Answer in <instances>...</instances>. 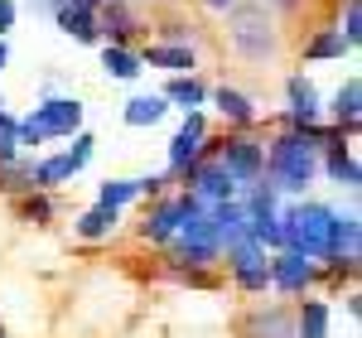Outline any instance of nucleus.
Listing matches in <instances>:
<instances>
[{
  "label": "nucleus",
  "mask_w": 362,
  "mask_h": 338,
  "mask_svg": "<svg viewBox=\"0 0 362 338\" xmlns=\"http://www.w3.org/2000/svg\"><path fill=\"white\" fill-rule=\"evenodd\" d=\"M343 141V131L338 126H314V131H290V136H280L271 145V155H266V174H271V189L276 194H305L309 184H314V174H319V150L324 145Z\"/></svg>",
  "instance_id": "obj_1"
},
{
  "label": "nucleus",
  "mask_w": 362,
  "mask_h": 338,
  "mask_svg": "<svg viewBox=\"0 0 362 338\" xmlns=\"http://www.w3.org/2000/svg\"><path fill=\"white\" fill-rule=\"evenodd\" d=\"M329 237H334V208L329 203H295L280 213V247L300 252L309 261L329 256Z\"/></svg>",
  "instance_id": "obj_2"
},
{
  "label": "nucleus",
  "mask_w": 362,
  "mask_h": 338,
  "mask_svg": "<svg viewBox=\"0 0 362 338\" xmlns=\"http://www.w3.org/2000/svg\"><path fill=\"white\" fill-rule=\"evenodd\" d=\"M227 29H232V49L247 58V63H266L276 58L280 49V34H276V20L266 15L261 0H242L227 10Z\"/></svg>",
  "instance_id": "obj_3"
},
{
  "label": "nucleus",
  "mask_w": 362,
  "mask_h": 338,
  "mask_svg": "<svg viewBox=\"0 0 362 338\" xmlns=\"http://www.w3.org/2000/svg\"><path fill=\"white\" fill-rule=\"evenodd\" d=\"M213 160L227 169V179L242 189V184H261V174H266V145L251 141V136H227L223 145H213Z\"/></svg>",
  "instance_id": "obj_4"
},
{
  "label": "nucleus",
  "mask_w": 362,
  "mask_h": 338,
  "mask_svg": "<svg viewBox=\"0 0 362 338\" xmlns=\"http://www.w3.org/2000/svg\"><path fill=\"white\" fill-rule=\"evenodd\" d=\"M169 242H174L179 261H189V271H203V266H213V261L223 256V247H218V232H213V218H208V208H203V213H194V218L179 227Z\"/></svg>",
  "instance_id": "obj_5"
},
{
  "label": "nucleus",
  "mask_w": 362,
  "mask_h": 338,
  "mask_svg": "<svg viewBox=\"0 0 362 338\" xmlns=\"http://www.w3.org/2000/svg\"><path fill=\"white\" fill-rule=\"evenodd\" d=\"M92 136L78 131L73 136V150H63V155H49V160H34V189H58V184H68L78 169L92 160Z\"/></svg>",
  "instance_id": "obj_6"
},
{
  "label": "nucleus",
  "mask_w": 362,
  "mask_h": 338,
  "mask_svg": "<svg viewBox=\"0 0 362 338\" xmlns=\"http://www.w3.org/2000/svg\"><path fill=\"white\" fill-rule=\"evenodd\" d=\"M34 126L44 131V141H63L83 131V102L78 97H44L34 107Z\"/></svg>",
  "instance_id": "obj_7"
},
{
  "label": "nucleus",
  "mask_w": 362,
  "mask_h": 338,
  "mask_svg": "<svg viewBox=\"0 0 362 338\" xmlns=\"http://www.w3.org/2000/svg\"><path fill=\"white\" fill-rule=\"evenodd\" d=\"M227 271H232L237 290H247V295H261L271 285V276H266V247H256L251 237H242L237 247H227Z\"/></svg>",
  "instance_id": "obj_8"
},
{
  "label": "nucleus",
  "mask_w": 362,
  "mask_h": 338,
  "mask_svg": "<svg viewBox=\"0 0 362 338\" xmlns=\"http://www.w3.org/2000/svg\"><path fill=\"white\" fill-rule=\"evenodd\" d=\"M184 174H189V194H194L203 208H218V203H232V198H237V184L227 179V169L218 165V160H194Z\"/></svg>",
  "instance_id": "obj_9"
},
{
  "label": "nucleus",
  "mask_w": 362,
  "mask_h": 338,
  "mask_svg": "<svg viewBox=\"0 0 362 338\" xmlns=\"http://www.w3.org/2000/svg\"><path fill=\"white\" fill-rule=\"evenodd\" d=\"M194 213H203V203H198L194 194H184V198H165V203H160V208H155V213L145 218L140 237H145V242H169V237H174L179 227L194 218Z\"/></svg>",
  "instance_id": "obj_10"
},
{
  "label": "nucleus",
  "mask_w": 362,
  "mask_h": 338,
  "mask_svg": "<svg viewBox=\"0 0 362 338\" xmlns=\"http://www.w3.org/2000/svg\"><path fill=\"white\" fill-rule=\"evenodd\" d=\"M266 276H271V285L285 290V295H305L309 285L319 281V266H314L309 256H300V252H280V256L266 261Z\"/></svg>",
  "instance_id": "obj_11"
},
{
  "label": "nucleus",
  "mask_w": 362,
  "mask_h": 338,
  "mask_svg": "<svg viewBox=\"0 0 362 338\" xmlns=\"http://www.w3.org/2000/svg\"><path fill=\"white\" fill-rule=\"evenodd\" d=\"M203 136H208L203 112H189V116H184V126H179V136L169 141V174H184L194 160H203Z\"/></svg>",
  "instance_id": "obj_12"
},
{
  "label": "nucleus",
  "mask_w": 362,
  "mask_h": 338,
  "mask_svg": "<svg viewBox=\"0 0 362 338\" xmlns=\"http://www.w3.org/2000/svg\"><path fill=\"white\" fill-rule=\"evenodd\" d=\"M285 92H290V131H314L319 126V116H324V107H319V92H314V83H309L305 73H295L290 83H285Z\"/></svg>",
  "instance_id": "obj_13"
},
{
  "label": "nucleus",
  "mask_w": 362,
  "mask_h": 338,
  "mask_svg": "<svg viewBox=\"0 0 362 338\" xmlns=\"http://www.w3.org/2000/svg\"><path fill=\"white\" fill-rule=\"evenodd\" d=\"M242 338H295V319L280 305H266V310H251L247 324H242Z\"/></svg>",
  "instance_id": "obj_14"
},
{
  "label": "nucleus",
  "mask_w": 362,
  "mask_h": 338,
  "mask_svg": "<svg viewBox=\"0 0 362 338\" xmlns=\"http://www.w3.org/2000/svg\"><path fill=\"white\" fill-rule=\"evenodd\" d=\"M208 218H213V232H218V247H237L247 237V208H242V198L208 208Z\"/></svg>",
  "instance_id": "obj_15"
},
{
  "label": "nucleus",
  "mask_w": 362,
  "mask_h": 338,
  "mask_svg": "<svg viewBox=\"0 0 362 338\" xmlns=\"http://www.w3.org/2000/svg\"><path fill=\"white\" fill-rule=\"evenodd\" d=\"M145 68H165V73H194V44H150L145 54H140Z\"/></svg>",
  "instance_id": "obj_16"
},
{
  "label": "nucleus",
  "mask_w": 362,
  "mask_h": 338,
  "mask_svg": "<svg viewBox=\"0 0 362 338\" xmlns=\"http://www.w3.org/2000/svg\"><path fill=\"white\" fill-rule=\"evenodd\" d=\"M97 10H102V25H97V34H107L112 44H126V39H131V29H136V10H131L126 0H102Z\"/></svg>",
  "instance_id": "obj_17"
},
{
  "label": "nucleus",
  "mask_w": 362,
  "mask_h": 338,
  "mask_svg": "<svg viewBox=\"0 0 362 338\" xmlns=\"http://www.w3.org/2000/svg\"><path fill=\"white\" fill-rule=\"evenodd\" d=\"M54 20L63 34H73L78 44H97V10H68V5H54Z\"/></svg>",
  "instance_id": "obj_18"
},
{
  "label": "nucleus",
  "mask_w": 362,
  "mask_h": 338,
  "mask_svg": "<svg viewBox=\"0 0 362 338\" xmlns=\"http://www.w3.org/2000/svg\"><path fill=\"white\" fill-rule=\"evenodd\" d=\"M116 223H121V213H116V208H102V203H92L83 218L73 223V232H78L83 242H102V237H112V232H116Z\"/></svg>",
  "instance_id": "obj_19"
},
{
  "label": "nucleus",
  "mask_w": 362,
  "mask_h": 338,
  "mask_svg": "<svg viewBox=\"0 0 362 338\" xmlns=\"http://www.w3.org/2000/svg\"><path fill=\"white\" fill-rule=\"evenodd\" d=\"M324 169H329V179L334 184H348V189H358V160H353V150L343 141H334V145H324Z\"/></svg>",
  "instance_id": "obj_20"
},
{
  "label": "nucleus",
  "mask_w": 362,
  "mask_h": 338,
  "mask_svg": "<svg viewBox=\"0 0 362 338\" xmlns=\"http://www.w3.org/2000/svg\"><path fill=\"white\" fill-rule=\"evenodd\" d=\"M165 102H174V107H184V112H194V107H203L208 102V87L198 83L194 73H179V78H169V87L160 92Z\"/></svg>",
  "instance_id": "obj_21"
},
{
  "label": "nucleus",
  "mask_w": 362,
  "mask_h": 338,
  "mask_svg": "<svg viewBox=\"0 0 362 338\" xmlns=\"http://www.w3.org/2000/svg\"><path fill=\"white\" fill-rule=\"evenodd\" d=\"M102 68H107L112 78H121V83H136L140 73H145L140 54H131L126 44H107V49H102Z\"/></svg>",
  "instance_id": "obj_22"
},
{
  "label": "nucleus",
  "mask_w": 362,
  "mask_h": 338,
  "mask_svg": "<svg viewBox=\"0 0 362 338\" xmlns=\"http://www.w3.org/2000/svg\"><path fill=\"white\" fill-rule=\"evenodd\" d=\"M165 112H169V102L160 97V92H145V97H131L126 102V126H155V121H165Z\"/></svg>",
  "instance_id": "obj_23"
},
{
  "label": "nucleus",
  "mask_w": 362,
  "mask_h": 338,
  "mask_svg": "<svg viewBox=\"0 0 362 338\" xmlns=\"http://www.w3.org/2000/svg\"><path fill=\"white\" fill-rule=\"evenodd\" d=\"M358 107H362V83H358V78H348V83L338 87V97H334L338 131H358Z\"/></svg>",
  "instance_id": "obj_24"
},
{
  "label": "nucleus",
  "mask_w": 362,
  "mask_h": 338,
  "mask_svg": "<svg viewBox=\"0 0 362 338\" xmlns=\"http://www.w3.org/2000/svg\"><path fill=\"white\" fill-rule=\"evenodd\" d=\"M295 338H329V305L324 300H305L295 314Z\"/></svg>",
  "instance_id": "obj_25"
},
{
  "label": "nucleus",
  "mask_w": 362,
  "mask_h": 338,
  "mask_svg": "<svg viewBox=\"0 0 362 338\" xmlns=\"http://www.w3.org/2000/svg\"><path fill=\"white\" fill-rule=\"evenodd\" d=\"M213 102H218V112H223L232 126H251V121H256V107H251V97H242L237 87H218V92H213Z\"/></svg>",
  "instance_id": "obj_26"
},
{
  "label": "nucleus",
  "mask_w": 362,
  "mask_h": 338,
  "mask_svg": "<svg viewBox=\"0 0 362 338\" xmlns=\"http://www.w3.org/2000/svg\"><path fill=\"white\" fill-rule=\"evenodd\" d=\"M131 198H140L136 179H107V184L97 189V203H102V208H116V213H121V208H126Z\"/></svg>",
  "instance_id": "obj_27"
},
{
  "label": "nucleus",
  "mask_w": 362,
  "mask_h": 338,
  "mask_svg": "<svg viewBox=\"0 0 362 338\" xmlns=\"http://www.w3.org/2000/svg\"><path fill=\"white\" fill-rule=\"evenodd\" d=\"M20 160V121L10 112H0V165Z\"/></svg>",
  "instance_id": "obj_28"
},
{
  "label": "nucleus",
  "mask_w": 362,
  "mask_h": 338,
  "mask_svg": "<svg viewBox=\"0 0 362 338\" xmlns=\"http://www.w3.org/2000/svg\"><path fill=\"white\" fill-rule=\"evenodd\" d=\"M305 54L309 58H343V54H348V44H343V34H338V29H324V34L309 44Z\"/></svg>",
  "instance_id": "obj_29"
},
{
  "label": "nucleus",
  "mask_w": 362,
  "mask_h": 338,
  "mask_svg": "<svg viewBox=\"0 0 362 338\" xmlns=\"http://www.w3.org/2000/svg\"><path fill=\"white\" fill-rule=\"evenodd\" d=\"M20 213H25L29 223H49V218H54V203L44 198V189H29V198L20 203Z\"/></svg>",
  "instance_id": "obj_30"
},
{
  "label": "nucleus",
  "mask_w": 362,
  "mask_h": 338,
  "mask_svg": "<svg viewBox=\"0 0 362 338\" xmlns=\"http://www.w3.org/2000/svg\"><path fill=\"white\" fill-rule=\"evenodd\" d=\"M343 44L348 49H358V39H362V0H348V15H343Z\"/></svg>",
  "instance_id": "obj_31"
},
{
  "label": "nucleus",
  "mask_w": 362,
  "mask_h": 338,
  "mask_svg": "<svg viewBox=\"0 0 362 338\" xmlns=\"http://www.w3.org/2000/svg\"><path fill=\"white\" fill-rule=\"evenodd\" d=\"M20 145H44V131L34 126V116H25V121H20Z\"/></svg>",
  "instance_id": "obj_32"
},
{
  "label": "nucleus",
  "mask_w": 362,
  "mask_h": 338,
  "mask_svg": "<svg viewBox=\"0 0 362 338\" xmlns=\"http://www.w3.org/2000/svg\"><path fill=\"white\" fill-rule=\"evenodd\" d=\"M136 189H140V194H150V198L165 194V174H145V179H136Z\"/></svg>",
  "instance_id": "obj_33"
},
{
  "label": "nucleus",
  "mask_w": 362,
  "mask_h": 338,
  "mask_svg": "<svg viewBox=\"0 0 362 338\" xmlns=\"http://www.w3.org/2000/svg\"><path fill=\"white\" fill-rule=\"evenodd\" d=\"M15 29V0H0V39Z\"/></svg>",
  "instance_id": "obj_34"
},
{
  "label": "nucleus",
  "mask_w": 362,
  "mask_h": 338,
  "mask_svg": "<svg viewBox=\"0 0 362 338\" xmlns=\"http://www.w3.org/2000/svg\"><path fill=\"white\" fill-rule=\"evenodd\" d=\"M54 5H68V10H97L102 0H54Z\"/></svg>",
  "instance_id": "obj_35"
},
{
  "label": "nucleus",
  "mask_w": 362,
  "mask_h": 338,
  "mask_svg": "<svg viewBox=\"0 0 362 338\" xmlns=\"http://www.w3.org/2000/svg\"><path fill=\"white\" fill-rule=\"evenodd\" d=\"M203 5H208V10H232L237 0H203Z\"/></svg>",
  "instance_id": "obj_36"
},
{
  "label": "nucleus",
  "mask_w": 362,
  "mask_h": 338,
  "mask_svg": "<svg viewBox=\"0 0 362 338\" xmlns=\"http://www.w3.org/2000/svg\"><path fill=\"white\" fill-rule=\"evenodd\" d=\"M5 63H10V49H5V39H0V68H5Z\"/></svg>",
  "instance_id": "obj_37"
},
{
  "label": "nucleus",
  "mask_w": 362,
  "mask_h": 338,
  "mask_svg": "<svg viewBox=\"0 0 362 338\" xmlns=\"http://www.w3.org/2000/svg\"><path fill=\"white\" fill-rule=\"evenodd\" d=\"M261 5H300V0H261Z\"/></svg>",
  "instance_id": "obj_38"
},
{
  "label": "nucleus",
  "mask_w": 362,
  "mask_h": 338,
  "mask_svg": "<svg viewBox=\"0 0 362 338\" xmlns=\"http://www.w3.org/2000/svg\"><path fill=\"white\" fill-rule=\"evenodd\" d=\"M0 112H5V97H0Z\"/></svg>",
  "instance_id": "obj_39"
},
{
  "label": "nucleus",
  "mask_w": 362,
  "mask_h": 338,
  "mask_svg": "<svg viewBox=\"0 0 362 338\" xmlns=\"http://www.w3.org/2000/svg\"><path fill=\"white\" fill-rule=\"evenodd\" d=\"M0 338H10V334H5V329H0Z\"/></svg>",
  "instance_id": "obj_40"
}]
</instances>
